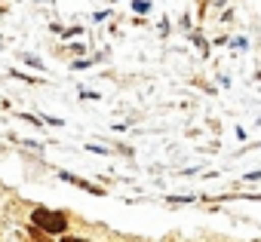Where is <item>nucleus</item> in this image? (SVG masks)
Wrapping results in <instances>:
<instances>
[{"label":"nucleus","mask_w":261,"mask_h":242,"mask_svg":"<svg viewBox=\"0 0 261 242\" xmlns=\"http://www.w3.org/2000/svg\"><path fill=\"white\" fill-rule=\"evenodd\" d=\"M62 242H83V239H74V236H65Z\"/></svg>","instance_id":"nucleus-2"},{"label":"nucleus","mask_w":261,"mask_h":242,"mask_svg":"<svg viewBox=\"0 0 261 242\" xmlns=\"http://www.w3.org/2000/svg\"><path fill=\"white\" fill-rule=\"evenodd\" d=\"M34 224L40 227V230H46V233H62L65 230V224H68V215L65 211H49V208H34Z\"/></svg>","instance_id":"nucleus-1"}]
</instances>
